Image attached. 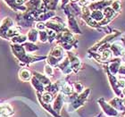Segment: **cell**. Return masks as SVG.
Segmentation results:
<instances>
[{
  "mask_svg": "<svg viewBox=\"0 0 125 117\" xmlns=\"http://www.w3.org/2000/svg\"><path fill=\"white\" fill-rule=\"evenodd\" d=\"M11 51L14 55V57L17 59L21 66H25V65H30L33 63L40 62L42 60L47 59V56H39V55H30L26 53L22 45L17 44H10Z\"/></svg>",
  "mask_w": 125,
  "mask_h": 117,
  "instance_id": "1",
  "label": "cell"
},
{
  "mask_svg": "<svg viewBox=\"0 0 125 117\" xmlns=\"http://www.w3.org/2000/svg\"><path fill=\"white\" fill-rule=\"evenodd\" d=\"M34 21H35V17L33 13L30 11L16 13L15 22L21 28H31L33 25Z\"/></svg>",
  "mask_w": 125,
  "mask_h": 117,
  "instance_id": "2",
  "label": "cell"
},
{
  "mask_svg": "<svg viewBox=\"0 0 125 117\" xmlns=\"http://www.w3.org/2000/svg\"><path fill=\"white\" fill-rule=\"evenodd\" d=\"M64 11H65L66 15H67L68 25H69L70 30L73 31V33L81 34V29H80V27H79V25H78V22H77V21H76L75 18H74V15L71 13V11H70V9H69V6H68V5H66V6L64 7Z\"/></svg>",
  "mask_w": 125,
  "mask_h": 117,
  "instance_id": "3",
  "label": "cell"
},
{
  "mask_svg": "<svg viewBox=\"0 0 125 117\" xmlns=\"http://www.w3.org/2000/svg\"><path fill=\"white\" fill-rule=\"evenodd\" d=\"M15 25V22L11 17H5L1 21V25H0V38H2L5 40H7L6 39V33L11 29L12 27Z\"/></svg>",
  "mask_w": 125,
  "mask_h": 117,
  "instance_id": "4",
  "label": "cell"
},
{
  "mask_svg": "<svg viewBox=\"0 0 125 117\" xmlns=\"http://www.w3.org/2000/svg\"><path fill=\"white\" fill-rule=\"evenodd\" d=\"M45 23H46L47 29L52 30V31H54L56 33H60V32L66 30L64 22L62 21V20H60V19L58 21H56V20H48Z\"/></svg>",
  "mask_w": 125,
  "mask_h": 117,
  "instance_id": "5",
  "label": "cell"
},
{
  "mask_svg": "<svg viewBox=\"0 0 125 117\" xmlns=\"http://www.w3.org/2000/svg\"><path fill=\"white\" fill-rule=\"evenodd\" d=\"M98 104L102 107L103 112L108 117H116L118 115V112L116 111V109H115L110 104L106 103L103 98L98 99Z\"/></svg>",
  "mask_w": 125,
  "mask_h": 117,
  "instance_id": "6",
  "label": "cell"
},
{
  "mask_svg": "<svg viewBox=\"0 0 125 117\" xmlns=\"http://www.w3.org/2000/svg\"><path fill=\"white\" fill-rule=\"evenodd\" d=\"M65 97H66V96H64L63 94L59 92L57 94V96H55V98L54 99V101H53V109H54L55 112L57 113L58 115H60V112L61 110H62V106H63V105H64V103H66Z\"/></svg>",
  "mask_w": 125,
  "mask_h": 117,
  "instance_id": "7",
  "label": "cell"
},
{
  "mask_svg": "<svg viewBox=\"0 0 125 117\" xmlns=\"http://www.w3.org/2000/svg\"><path fill=\"white\" fill-rule=\"evenodd\" d=\"M67 57L69 58L71 63V66H72V69H73V72L74 73H77L80 68L81 66V60L79 59L77 56H76L73 53H72L71 51H68L67 52Z\"/></svg>",
  "mask_w": 125,
  "mask_h": 117,
  "instance_id": "8",
  "label": "cell"
},
{
  "mask_svg": "<svg viewBox=\"0 0 125 117\" xmlns=\"http://www.w3.org/2000/svg\"><path fill=\"white\" fill-rule=\"evenodd\" d=\"M6 4L8 7L12 9L13 12H16V13H23V12H26L27 7L24 5H19L18 3L16 2V0H4Z\"/></svg>",
  "mask_w": 125,
  "mask_h": 117,
  "instance_id": "9",
  "label": "cell"
},
{
  "mask_svg": "<svg viewBox=\"0 0 125 117\" xmlns=\"http://www.w3.org/2000/svg\"><path fill=\"white\" fill-rule=\"evenodd\" d=\"M14 115V109L9 103H0V115L11 117Z\"/></svg>",
  "mask_w": 125,
  "mask_h": 117,
  "instance_id": "10",
  "label": "cell"
},
{
  "mask_svg": "<svg viewBox=\"0 0 125 117\" xmlns=\"http://www.w3.org/2000/svg\"><path fill=\"white\" fill-rule=\"evenodd\" d=\"M42 0H28L24 5L27 7V11L30 12H35L39 10L42 6Z\"/></svg>",
  "mask_w": 125,
  "mask_h": 117,
  "instance_id": "11",
  "label": "cell"
},
{
  "mask_svg": "<svg viewBox=\"0 0 125 117\" xmlns=\"http://www.w3.org/2000/svg\"><path fill=\"white\" fill-rule=\"evenodd\" d=\"M48 55H51L53 57H55V59L59 60L60 62H62V60L65 57L64 56V50L62 47L60 46H56L51 50V52L49 53Z\"/></svg>",
  "mask_w": 125,
  "mask_h": 117,
  "instance_id": "12",
  "label": "cell"
},
{
  "mask_svg": "<svg viewBox=\"0 0 125 117\" xmlns=\"http://www.w3.org/2000/svg\"><path fill=\"white\" fill-rule=\"evenodd\" d=\"M19 79L22 81H31V79L32 78V73L29 69L27 68H21V70L19 71Z\"/></svg>",
  "mask_w": 125,
  "mask_h": 117,
  "instance_id": "13",
  "label": "cell"
},
{
  "mask_svg": "<svg viewBox=\"0 0 125 117\" xmlns=\"http://www.w3.org/2000/svg\"><path fill=\"white\" fill-rule=\"evenodd\" d=\"M31 81L32 87H33V88H35V90L37 91V93L42 94L43 92H45V86L36 78V77L32 76V78L31 79V81Z\"/></svg>",
  "mask_w": 125,
  "mask_h": 117,
  "instance_id": "14",
  "label": "cell"
},
{
  "mask_svg": "<svg viewBox=\"0 0 125 117\" xmlns=\"http://www.w3.org/2000/svg\"><path fill=\"white\" fill-rule=\"evenodd\" d=\"M32 75H33L34 77H36L45 87L48 86V85H50V84L52 83L51 81H50V79L48 78L47 75H45V74H42V73H38V72H33V73H32Z\"/></svg>",
  "mask_w": 125,
  "mask_h": 117,
  "instance_id": "15",
  "label": "cell"
},
{
  "mask_svg": "<svg viewBox=\"0 0 125 117\" xmlns=\"http://www.w3.org/2000/svg\"><path fill=\"white\" fill-rule=\"evenodd\" d=\"M27 39L29 40V42L31 43H35L37 40L39 39V31L36 28H31L28 33H27Z\"/></svg>",
  "mask_w": 125,
  "mask_h": 117,
  "instance_id": "16",
  "label": "cell"
},
{
  "mask_svg": "<svg viewBox=\"0 0 125 117\" xmlns=\"http://www.w3.org/2000/svg\"><path fill=\"white\" fill-rule=\"evenodd\" d=\"M55 15V11H47V12H45V13H41L40 15L36 19L37 21H48L49 19L53 18L54 16Z\"/></svg>",
  "mask_w": 125,
  "mask_h": 117,
  "instance_id": "17",
  "label": "cell"
},
{
  "mask_svg": "<svg viewBox=\"0 0 125 117\" xmlns=\"http://www.w3.org/2000/svg\"><path fill=\"white\" fill-rule=\"evenodd\" d=\"M20 31H21V27L18 26V25H14L13 27H12L11 29H9V31L6 33V39H7V40H11V39H13V37L21 34Z\"/></svg>",
  "mask_w": 125,
  "mask_h": 117,
  "instance_id": "18",
  "label": "cell"
},
{
  "mask_svg": "<svg viewBox=\"0 0 125 117\" xmlns=\"http://www.w3.org/2000/svg\"><path fill=\"white\" fill-rule=\"evenodd\" d=\"M28 40L27 39V36L24 35V34H19L17 36L13 37V39H11L10 42L12 44H17V45H22L23 43Z\"/></svg>",
  "mask_w": 125,
  "mask_h": 117,
  "instance_id": "19",
  "label": "cell"
},
{
  "mask_svg": "<svg viewBox=\"0 0 125 117\" xmlns=\"http://www.w3.org/2000/svg\"><path fill=\"white\" fill-rule=\"evenodd\" d=\"M22 47H24V49H25L26 53H28V54L36 52L37 50L39 49V47H38L37 45H35L34 43H31V42H27V41L22 44Z\"/></svg>",
  "mask_w": 125,
  "mask_h": 117,
  "instance_id": "20",
  "label": "cell"
},
{
  "mask_svg": "<svg viewBox=\"0 0 125 117\" xmlns=\"http://www.w3.org/2000/svg\"><path fill=\"white\" fill-rule=\"evenodd\" d=\"M109 104L111 105V106H112L115 109H117V110H122V109H123V102L121 101V99L118 98V97H115L112 101L109 102Z\"/></svg>",
  "mask_w": 125,
  "mask_h": 117,
  "instance_id": "21",
  "label": "cell"
},
{
  "mask_svg": "<svg viewBox=\"0 0 125 117\" xmlns=\"http://www.w3.org/2000/svg\"><path fill=\"white\" fill-rule=\"evenodd\" d=\"M103 16H104L103 13L99 10H94L93 12L90 13V17H91L95 21H101L102 19H103Z\"/></svg>",
  "mask_w": 125,
  "mask_h": 117,
  "instance_id": "22",
  "label": "cell"
},
{
  "mask_svg": "<svg viewBox=\"0 0 125 117\" xmlns=\"http://www.w3.org/2000/svg\"><path fill=\"white\" fill-rule=\"evenodd\" d=\"M47 39H48L47 41L50 42V43H52V42L54 41V40H55V39H56L57 33L55 32L54 31H52V30H48V29H47Z\"/></svg>",
  "mask_w": 125,
  "mask_h": 117,
  "instance_id": "23",
  "label": "cell"
},
{
  "mask_svg": "<svg viewBox=\"0 0 125 117\" xmlns=\"http://www.w3.org/2000/svg\"><path fill=\"white\" fill-rule=\"evenodd\" d=\"M39 39L42 43H46L47 42L48 39H47V30L46 31H39Z\"/></svg>",
  "mask_w": 125,
  "mask_h": 117,
  "instance_id": "24",
  "label": "cell"
},
{
  "mask_svg": "<svg viewBox=\"0 0 125 117\" xmlns=\"http://www.w3.org/2000/svg\"><path fill=\"white\" fill-rule=\"evenodd\" d=\"M44 73L45 75H47V77H52L54 75V68L49 64H46L44 68Z\"/></svg>",
  "mask_w": 125,
  "mask_h": 117,
  "instance_id": "25",
  "label": "cell"
},
{
  "mask_svg": "<svg viewBox=\"0 0 125 117\" xmlns=\"http://www.w3.org/2000/svg\"><path fill=\"white\" fill-rule=\"evenodd\" d=\"M73 90L75 91L76 93L81 94V92L84 91V86L81 82H75V83L73 85Z\"/></svg>",
  "mask_w": 125,
  "mask_h": 117,
  "instance_id": "26",
  "label": "cell"
},
{
  "mask_svg": "<svg viewBox=\"0 0 125 117\" xmlns=\"http://www.w3.org/2000/svg\"><path fill=\"white\" fill-rule=\"evenodd\" d=\"M58 2H59V0H48V4L47 5V8L49 9V11H55L58 5Z\"/></svg>",
  "mask_w": 125,
  "mask_h": 117,
  "instance_id": "27",
  "label": "cell"
},
{
  "mask_svg": "<svg viewBox=\"0 0 125 117\" xmlns=\"http://www.w3.org/2000/svg\"><path fill=\"white\" fill-rule=\"evenodd\" d=\"M35 26H36V29L38 30L39 31H46V30H47L46 23H45V22H43V21H38V22H36Z\"/></svg>",
  "mask_w": 125,
  "mask_h": 117,
  "instance_id": "28",
  "label": "cell"
},
{
  "mask_svg": "<svg viewBox=\"0 0 125 117\" xmlns=\"http://www.w3.org/2000/svg\"><path fill=\"white\" fill-rule=\"evenodd\" d=\"M118 85H119V87H121V88H125V80H123V79L119 80Z\"/></svg>",
  "mask_w": 125,
  "mask_h": 117,
  "instance_id": "29",
  "label": "cell"
},
{
  "mask_svg": "<svg viewBox=\"0 0 125 117\" xmlns=\"http://www.w3.org/2000/svg\"><path fill=\"white\" fill-rule=\"evenodd\" d=\"M113 6H114V8H115V10H117V8L120 7V3H119V2H115V3H114V5H113Z\"/></svg>",
  "mask_w": 125,
  "mask_h": 117,
  "instance_id": "30",
  "label": "cell"
},
{
  "mask_svg": "<svg viewBox=\"0 0 125 117\" xmlns=\"http://www.w3.org/2000/svg\"><path fill=\"white\" fill-rule=\"evenodd\" d=\"M27 1H28V0H16V2L18 3L19 5H24V4H25Z\"/></svg>",
  "mask_w": 125,
  "mask_h": 117,
  "instance_id": "31",
  "label": "cell"
},
{
  "mask_svg": "<svg viewBox=\"0 0 125 117\" xmlns=\"http://www.w3.org/2000/svg\"><path fill=\"white\" fill-rule=\"evenodd\" d=\"M42 3H43V4H44L46 6H47V4H48V0H42Z\"/></svg>",
  "mask_w": 125,
  "mask_h": 117,
  "instance_id": "32",
  "label": "cell"
},
{
  "mask_svg": "<svg viewBox=\"0 0 125 117\" xmlns=\"http://www.w3.org/2000/svg\"><path fill=\"white\" fill-rule=\"evenodd\" d=\"M122 55H123V59L125 61V51L123 50V52H122Z\"/></svg>",
  "mask_w": 125,
  "mask_h": 117,
  "instance_id": "33",
  "label": "cell"
},
{
  "mask_svg": "<svg viewBox=\"0 0 125 117\" xmlns=\"http://www.w3.org/2000/svg\"><path fill=\"white\" fill-rule=\"evenodd\" d=\"M123 94L125 96V88H123Z\"/></svg>",
  "mask_w": 125,
  "mask_h": 117,
  "instance_id": "34",
  "label": "cell"
},
{
  "mask_svg": "<svg viewBox=\"0 0 125 117\" xmlns=\"http://www.w3.org/2000/svg\"><path fill=\"white\" fill-rule=\"evenodd\" d=\"M123 106H125V97H124V99L123 100Z\"/></svg>",
  "mask_w": 125,
  "mask_h": 117,
  "instance_id": "35",
  "label": "cell"
},
{
  "mask_svg": "<svg viewBox=\"0 0 125 117\" xmlns=\"http://www.w3.org/2000/svg\"><path fill=\"white\" fill-rule=\"evenodd\" d=\"M95 117H99V115H97V116H95Z\"/></svg>",
  "mask_w": 125,
  "mask_h": 117,
  "instance_id": "36",
  "label": "cell"
},
{
  "mask_svg": "<svg viewBox=\"0 0 125 117\" xmlns=\"http://www.w3.org/2000/svg\"><path fill=\"white\" fill-rule=\"evenodd\" d=\"M0 25H1V21H0Z\"/></svg>",
  "mask_w": 125,
  "mask_h": 117,
  "instance_id": "37",
  "label": "cell"
},
{
  "mask_svg": "<svg viewBox=\"0 0 125 117\" xmlns=\"http://www.w3.org/2000/svg\"><path fill=\"white\" fill-rule=\"evenodd\" d=\"M90 1H94V0H90Z\"/></svg>",
  "mask_w": 125,
  "mask_h": 117,
  "instance_id": "38",
  "label": "cell"
}]
</instances>
